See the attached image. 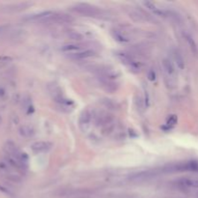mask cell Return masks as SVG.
Masks as SVG:
<instances>
[{
    "instance_id": "obj_1",
    "label": "cell",
    "mask_w": 198,
    "mask_h": 198,
    "mask_svg": "<svg viewBox=\"0 0 198 198\" xmlns=\"http://www.w3.org/2000/svg\"><path fill=\"white\" fill-rule=\"evenodd\" d=\"M74 10L80 15L86 16H92V18H102V12L97 9L96 7L89 5V4L79 3L74 7Z\"/></svg>"
},
{
    "instance_id": "obj_2",
    "label": "cell",
    "mask_w": 198,
    "mask_h": 198,
    "mask_svg": "<svg viewBox=\"0 0 198 198\" xmlns=\"http://www.w3.org/2000/svg\"><path fill=\"white\" fill-rule=\"evenodd\" d=\"M28 19L30 20H35V21H58V20H62V19H66V16H63V15H59L56 14L54 12H51V11H47V12H43L40 13V14H37V15H33L31 16H29Z\"/></svg>"
},
{
    "instance_id": "obj_3",
    "label": "cell",
    "mask_w": 198,
    "mask_h": 198,
    "mask_svg": "<svg viewBox=\"0 0 198 198\" xmlns=\"http://www.w3.org/2000/svg\"><path fill=\"white\" fill-rule=\"evenodd\" d=\"M116 55H117V57L120 59V61L124 63L128 68H130L132 71L139 72L141 68V64L132 56H131L130 54L125 53V52H117Z\"/></svg>"
},
{
    "instance_id": "obj_4",
    "label": "cell",
    "mask_w": 198,
    "mask_h": 198,
    "mask_svg": "<svg viewBox=\"0 0 198 198\" xmlns=\"http://www.w3.org/2000/svg\"><path fill=\"white\" fill-rule=\"evenodd\" d=\"M52 143L49 141H38L33 143L31 146V150L35 154H43L49 152L52 148Z\"/></svg>"
},
{
    "instance_id": "obj_5",
    "label": "cell",
    "mask_w": 198,
    "mask_h": 198,
    "mask_svg": "<svg viewBox=\"0 0 198 198\" xmlns=\"http://www.w3.org/2000/svg\"><path fill=\"white\" fill-rule=\"evenodd\" d=\"M92 121V113L90 112L89 110H85L81 113L79 120H78V124H79V128L82 131H86L89 128L90 124Z\"/></svg>"
},
{
    "instance_id": "obj_6",
    "label": "cell",
    "mask_w": 198,
    "mask_h": 198,
    "mask_svg": "<svg viewBox=\"0 0 198 198\" xmlns=\"http://www.w3.org/2000/svg\"><path fill=\"white\" fill-rule=\"evenodd\" d=\"M162 68H163V71H164L166 76L168 78L172 79L176 75V69L173 62L171 61L170 59L168 58H164L162 60Z\"/></svg>"
},
{
    "instance_id": "obj_7",
    "label": "cell",
    "mask_w": 198,
    "mask_h": 198,
    "mask_svg": "<svg viewBox=\"0 0 198 198\" xmlns=\"http://www.w3.org/2000/svg\"><path fill=\"white\" fill-rule=\"evenodd\" d=\"M181 187L188 188H198V180L191 178H181L177 181Z\"/></svg>"
},
{
    "instance_id": "obj_8",
    "label": "cell",
    "mask_w": 198,
    "mask_h": 198,
    "mask_svg": "<svg viewBox=\"0 0 198 198\" xmlns=\"http://www.w3.org/2000/svg\"><path fill=\"white\" fill-rule=\"evenodd\" d=\"M143 4L149 11H151L153 14H155L156 16H167V12L161 10V8H158L153 2L146 1V2H143Z\"/></svg>"
},
{
    "instance_id": "obj_9",
    "label": "cell",
    "mask_w": 198,
    "mask_h": 198,
    "mask_svg": "<svg viewBox=\"0 0 198 198\" xmlns=\"http://www.w3.org/2000/svg\"><path fill=\"white\" fill-rule=\"evenodd\" d=\"M95 51L91 50V49H83L79 51V52L76 53H72L70 54L69 56L72 59H85V58H89V57H93L95 56Z\"/></svg>"
},
{
    "instance_id": "obj_10",
    "label": "cell",
    "mask_w": 198,
    "mask_h": 198,
    "mask_svg": "<svg viewBox=\"0 0 198 198\" xmlns=\"http://www.w3.org/2000/svg\"><path fill=\"white\" fill-rule=\"evenodd\" d=\"M61 50L63 52L72 54V53H76V52H79L81 50H83V46L81 45H74V44L65 45L61 47Z\"/></svg>"
},
{
    "instance_id": "obj_11",
    "label": "cell",
    "mask_w": 198,
    "mask_h": 198,
    "mask_svg": "<svg viewBox=\"0 0 198 198\" xmlns=\"http://www.w3.org/2000/svg\"><path fill=\"white\" fill-rule=\"evenodd\" d=\"M184 37H185V39H186L188 45L189 47H191V49L192 52L194 53V54H197V53H198L197 46H196V44H195V42L193 41V39L191 37V35H188V34L185 33V34H184Z\"/></svg>"
},
{
    "instance_id": "obj_12",
    "label": "cell",
    "mask_w": 198,
    "mask_h": 198,
    "mask_svg": "<svg viewBox=\"0 0 198 198\" xmlns=\"http://www.w3.org/2000/svg\"><path fill=\"white\" fill-rule=\"evenodd\" d=\"M113 37L115 38L116 41H118L120 43H128L130 41V39L125 35V34H123V32L118 31V30H114L113 31Z\"/></svg>"
},
{
    "instance_id": "obj_13",
    "label": "cell",
    "mask_w": 198,
    "mask_h": 198,
    "mask_svg": "<svg viewBox=\"0 0 198 198\" xmlns=\"http://www.w3.org/2000/svg\"><path fill=\"white\" fill-rule=\"evenodd\" d=\"M19 133L24 137H30L34 134V130L29 126H22L19 128Z\"/></svg>"
},
{
    "instance_id": "obj_14",
    "label": "cell",
    "mask_w": 198,
    "mask_h": 198,
    "mask_svg": "<svg viewBox=\"0 0 198 198\" xmlns=\"http://www.w3.org/2000/svg\"><path fill=\"white\" fill-rule=\"evenodd\" d=\"M173 56H174V60H175L176 64H177V66H178L180 69H184V67H185V62H184V59H183V57H182V55H181V54L178 52V51H175L174 54H173Z\"/></svg>"
},
{
    "instance_id": "obj_15",
    "label": "cell",
    "mask_w": 198,
    "mask_h": 198,
    "mask_svg": "<svg viewBox=\"0 0 198 198\" xmlns=\"http://www.w3.org/2000/svg\"><path fill=\"white\" fill-rule=\"evenodd\" d=\"M13 60L10 56H0V66H5L7 64H9Z\"/></svg>"
},
{
    "instance_id": "obj_16",
    "label": "cell",
    "mask_w": 198,
    "mask_h": 198,
    "mask_svg": "<svg viewBox=\"0 0 198 198\" xmlns=\"http://www.w3.org/2000/svg\"><path fill=\"white\" fill-rule=\"evenodd\" d=\"M175 124H177V117L175 115H171L170 117L167 119V125L168 126H174Z\"/></svg>"
},
{
    "instance_id": "obj_17",
    "label": "cell",
    "mask_w": 198,
    "mask_h": 198,
    "mask_svg": "<svg viewBox=\"0 0 198 198\" xmlns=\"http://www.w3.org/2000/svg\"><path fill=\"white\" fill-rule=\"evenodd\" d=\"M148 78H149V80H151V81H154L155 79H156V72H155L153 70H151V71L149 72Z\"/></svg>"
}]
</instances>
